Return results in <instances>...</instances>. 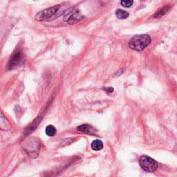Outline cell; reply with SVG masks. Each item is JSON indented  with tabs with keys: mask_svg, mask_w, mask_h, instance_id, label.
<instances>
[{
	"mask_svg": "<svg viewBox=\"0 0 177 177\" xmlns=\"http://www.w3.org/2000/svg\"><path fill=\"white\" fill-rule=\"evenodd\" d=\"M77 130L86 133H93L94 129L91 125H82L78 126V127H77Z\"/></svg>",
	"mask_w": 177,
	"mask_h": 177,
	"instance_id": "obj_6",
	"label": "cell"
},
{
	"mask_svg": "<svg viewBox=\"0 0 177 177\" xmlns=\"http://www.w3.org/2000/svg\"><path fill=\"white\" fill-rule=\"evenodd\" d=\"M103 89H104L105 91H107V93H112V92L114 91V88L112 87H106L103 88Z\"/></svg>",
	"mask_w": 177,
	"mask_h": 177,
	"instance_id": "obj_13",
	"label": "cell"
},
{
	"mask_svg": "<svg viewBox=\"0 0 177 177\" xmlns=\"http://www.w3.org/2000/svg\"><path fill=\"white\" fill-rule=\"evenodd\" d=\"M23 61V54L21 51H15L11 58L8 63V69H12L13 68L18 67Z\"/></svg>",
	"mask_w": 177,
	"mask_h": 177,
	"instance_id": "obj_4",
	"label": "cell"
},
{
	"mask_svg": "<svg viewBox=\"0 0 177 177\" xmlns=\"http://www.w3.org/2000/svg\"><path fill=\"white\" fill-rule=\"evenodd\" d=\"M116 15L119 19H127L129 17V14L127 11L121 10V9H118L116 12Z\"/></svg>",
	"mask_w": 177,
	"mask_h": 177,
	"instance_id": "obj_9",
	"label": "cell"
},
{
	"mask_svg": "<svg viewBox=\"0 0 177 177\" xmlns=\"http://www.w3.org/2000/svg\"><path fill=\"white\" fill-rule=\"evenodd\" d=\"M81 20H82V17L78 15V14L76 13V14H73L71 17H69V20H68V22L70 24H73L80 22Z\"/></svg>",
	"mask_w": 177,
	"mask_h": 177,
	"instance_id": "obj_8",
	"label": "cell"
},
{
	"mask_svg": "<svg viewBox=\"0 0 177 177\" xmlns=\"http://www.w3.org/2000/svg\"><path fill=\"white\" fill-rule=\"evenodd\" d=\"M91 149L95 151H99L103 148V143L101 140H95L91 143Z\"/></svg>",
	"mask_w": 177,
	"mask_h": 177,
	"instance_id": "obj_7",
	"label": "cell"
},
{
	"mask_svg": "<svg viewBox=\"0 0 177 177\" xmlns=\"http://www.w3.org/2000/svg\"><path fill=\"white\" fill-rule=\"evenodd\" d=\"M120 4L122 6L126 7V8H129V7H131V6L133 5V1H120Z\"/></svg>",
	"mask_w": 177,
	"mask_h": 177,
	"instance_id": "obj_12",
	"label": "cell"
},
{
	"mask_svg": "<svg viewBox=\"0 0 177 177\" xmlns=\"http://www.w3.org/2000/svg\"><path fill=\"white\" fill-rule=\"evenodd\" d=\"M0 127L1 129L4 130H8L11 129V124L6 118H4L3 114H1V122H0Z\"/></svg>",
	"mask_w": 177,
	"mask_h": 177,
	"instance_id": "obj_5",
	"label": "cell"
},
{
	"mask_svg": "<svg viewBox=\"0 0 177 177\" xmlns=\"http://www.w3.org/2000/svg\"><path fill=\"white\" fill-rule=\"evenodd\" d=\"M46 133L48 136H53L56 134L57 130H56L55 127L53 125H48L46 128Z\"/></svg>",
	"mask_w": 177,
	"mask_h": 177,
	"instance_id": "obj_10",
	"label": "cell"
},
{
	"mask_svg": "<svg viewBox=\"0 0 177 177\" xmlns=\"http://www.w3.org/2000/svg\"><path fill=\"white\" fill-rule=\"evenodd\" d=\"M60 7V6L58 5L55 6H53L51 8H48L45 9L44 11H42L41 12L37 13L36 16H35V18H36L37 20H39V21L46 20V19L49 18L51 16L53 15L59 10Z\"/></svg>",
	"mask_w": 177,
	"mask_h": 177,
	"instance_id": "obj_3",
	"label": "cell"
},
{
	"mask_svg": "<svg viewBox=\"0 0 177 177\" xmlns=\"http://www.w3.org/2000/svg\"><path fill=\"white\" fill-rule=\"evenodd\" d=\"M151 41V37L148 35H136L129 40V46L136 51H141L149 46Z\"/></svg>",
	"mask_w": 177,
	"mask_h": 177,
	"instance_id": "obj_1",
	"label": "cell"
},
{
	"mask_svg": "<svg viewBox=\"0 0 177 177\" xmlns=\"http://www.w3.org/2000/svg\"><path fill=\"white\" fill-rule=\"evenodd\" d=\"M169 6H166L163 7V8H161V10L157 11V13L154 15V18H161V17L164 15L165 13H166L167 11H169Z\"/></svg>",
	"mask_w": 177,
	"mask_h": 177,
	"instance_id": "obj_11",
	"label": "cell"
},
{
	"mask_svg": "<svg viewBox=\"0 0 177 177\" xmlns=\"http://www.w3.org/2000/svg\"><path fill=\"white\" fill-rule=\"evenodd\" d=\"M141 168L148 172H154L158 168V163L152 158L148 156H141L139 161Z\"/></svg>",
	"mask_w": 177,
	"mask_h": 177,
	"instance_id": "obj_2",
	"label": "cell"
}]
</instances>
